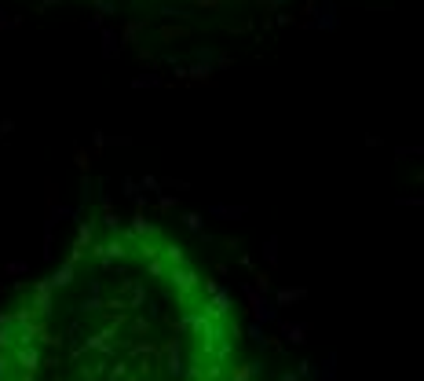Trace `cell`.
<instances>
[{
    "mask_svg": "<svg viewBox=\"0 0 424 381\" xmlns=\"http://www.w3.org/2000/svg\"><path fill=\"white\" fill-rule=\"evenodd\" d=\"M0 381H260L234 297L179 231L103 209L0 308Z\"/></svg>",
    "mask_w": 424,
    "mask_h": 381,
    "instance_id": "6da1fadb",
    "label": "cell"
},
{
    "mask_svg": "<svg viewBox=\"0 0 424 381\" xmlns=\"http://www.w3.org/2000/svg\"><path fill=\"white\" fill-rule=\"evenodd\" d=\"M92 4H169V0H92Z\"/></svg>",
    "mask_w": 424,
    "mask_h": 381,
    "instance_id": "7a4b0ae2",
    "label": "cell"
}]
</instances>
